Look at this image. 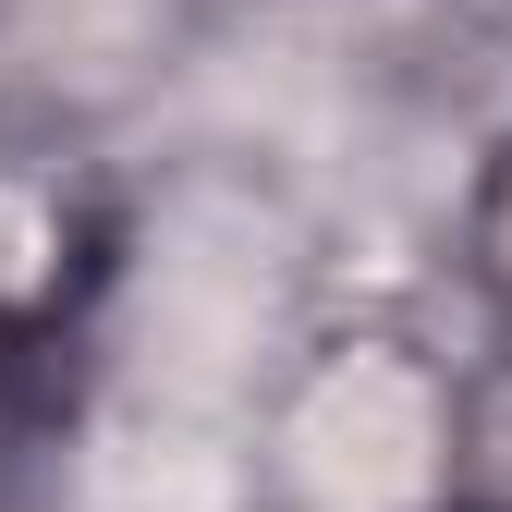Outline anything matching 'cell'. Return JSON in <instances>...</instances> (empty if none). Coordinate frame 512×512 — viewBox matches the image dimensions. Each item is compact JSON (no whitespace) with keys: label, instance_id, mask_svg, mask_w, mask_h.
Instances as JSON below:
<instances>
[{"label":"cell","instance_id":"3","mask_svg":"<svg viewBox=\"0 0 512 512\" xmlns=\"http://www.w3.org/2000/svg\"><path fill=\"white\" fill-rule=\"evenodd\" d=\"M232 0H13L0 13V171L135 147L208 74Z\"/></svg>","mask_w":512,"mask_h":512},{"label":"cell","instance_id":"1","mask_svg":"<svg viewBox=\"0 0 512 512\" xmlns=\"http://www.w3.org/2000/svg\"><path fill=\"white\" fill-rule=\"evenodd\" d=\"M74 342H86V415L171 439V452H232L281 366L354 305L342 232L317 183L281 147L196 135L159 159H122V183L74 220Z\"/></svg>","mask_w":512,"mask_h":512},{"label":"cell","instance_id":"2","mask_svg":"<svg viewBox=\"0 0 512 512\" xmlns=\"http://www.w3.org/2000/svg\"><path fill=\"white\" fill-rule=\"evenodd\" d=\"M244 512H464V342L354 293L256 403Z\"/></svg>","mask_w":512,"mask_h":512},{"label":"cell","instance_id":"6","mask_svg":"<svg viewBox=\"0 0 512 512\" xmlns=\"http://www.w3.org/2000/svg\"><path fill=\"white\" fill-rule=\"evenodd\" d=\"M500 13H512V0H500Z\"/></svg>","mask_w":512,"mask_h":512},{"label":"cell","instance_id":"4","mask_svg":"<svg viewBox=\"0 0 512 512\" xmlns=\"http://www.w3.org/2000/svg\"><path fill=\"white\" fill-rule=\"evenodd\" d=\"M439 244H452V293H464V317H476L488 342H512V110L464 147V183H452Z\"/></svg>","mask_w":512,"mask_h":512},{"label":"cell","instance_id":"5","mask_svg":"<svg viewBox=\"0 0 512 512\" xmlns=\"http://www.w3.org/2000/svg\"><path fill=\"white\" fill-rule=\"evenodd\" d=\"M0 13H13V0H0Z\"/></svg>","mask_w":512,"mask_h":512}]
</instances>
